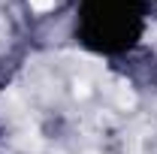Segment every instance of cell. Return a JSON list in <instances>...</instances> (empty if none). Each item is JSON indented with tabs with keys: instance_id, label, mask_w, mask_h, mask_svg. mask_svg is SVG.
<instances>
[{
	"instance_id": "cell-1",
	"label": "cell",
	"mask_w": 157,
	"mask_h": 154,
	"mask_svg": "<svg viewBox=\"0 0 157 154\" xmlns=\"http://www.w3.org/2000/svg\"><path fill=\"white\" fill-rule=\"evenodd\" d=\"M109 94H112V100H115L121 109H130V106L136 103V97H133V91H130V85H124V82H115V88H109Z\"/></svg>"
},
{
	"instance_id": "cell-2",
	"label": "cell",
	"mask_w": 157,
	"mask_h": 154,
	"mask_svg": "<svg viewBox=\"0 0 157 154\" xmlns=\"http://www.w3.org/2000/svg\"><path fill=\"white\" fill-rule=\"evenodd\" d=\"M30 6H33L36 12H48V9L55 6V0H30Z\"/></svg>"
},
{
	"instance_id": "cell-3",
	"label": "cell",
	"mask_w": 157,
	"mask_h": 154,
	"mask_svg": "<svg viewBox=\"0 0 157 154\" xmlns=\"http://www.w3.org/2000/svg\"><path fill=\"white\" fill-rule=\"evenodd\" d=\"M76 94L78 97H88V85H85V82H78V85H76Z\"/></svg>"
}]
</instances>
